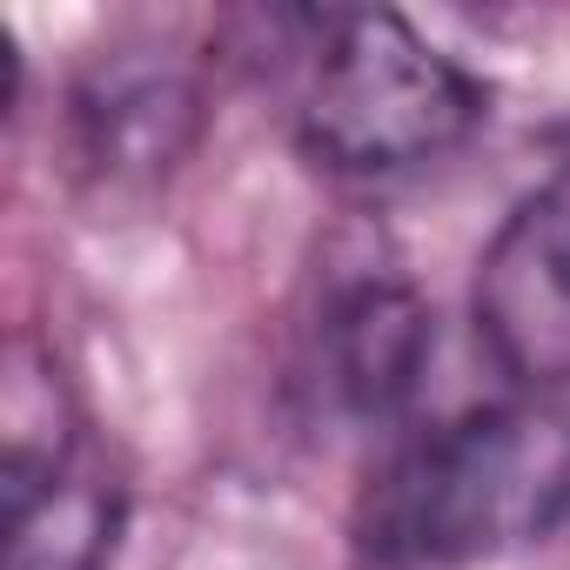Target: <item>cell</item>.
<instances>
[{
    "mask_svg": "<svg viewBox=\"0 0 570 570\" xmlns=\"http://www.w3.org/2000/svg\"><path fill=\"white\" fill-rule=\"evenodd\" d=\"M430 350H436V323L416 303V289L396 275L336 282V296L323 303L316 370H323L330 403L356 423L403 416L430 370Z\"/></svg>",
    "mask_w": 570,
    "mask_h": 570,
    "instance_id": "5",
    "label": "cell"
},
{
    "mask_svg": "<svg viewBox=\"0 0 570 570\" xmlns=\"http://www.w3.org/2000/svg\"><path fill=\"white\" fill-rule=\"evenodd\" d=\"M128 503L101 470H68L21 510H8L0 570H108Z\"/></svg>",
    "mask_w": 570,
    "mask_h": 570,
    "instance_id": "7",
    "label": "cell"
},
{
    "mask_svg": "<svg viewBox=\"0 0 570 570\" xmlns=\"http://www.w3.org/2000/svg\"><path fill=\"white\" fill-rule=\"evenodd\" d=\"M376 550L450 570L537 543L570 517V416L483 403L430 423L376 483Z\"/></svg>",
    "mask_w": 570,
    "mask_h": 570,
    "instance_id": "1",
    "label": "cell"
},
{
    "mask_svg": "<svg viewBox=\"0 0 570 570\" xmlns=\"http://www.w3.org/2000/svg\"><path fill=\"white\" fill-rule=\"evenodd\" d=\"M490 121V88L396 8L316 14L296 141L330 175H403L456 155Z\"/></svg>",
    "mask_w": 570,
    "mask_h": 570,
    "instance_id": "2",
    "label": "cell"
},
{
    "mask_svg": "<svg viewBox=\"0 0 570 570\" xmlns=\"http://www.w3.org/2000/svg\"><path fill=\"white\" fill-rule=\"evenodd\" d=\"M68 470H75V403L61 363L35 336H14L8 390H0V503L21 510Z\"/></svg>",
    "mask_w": 570,
    "mask_h": 570,
    "instance_id": "6",
    "label": "cell"
},
{
    "mask_svg": "<svg viewBox=\"0 0 570 570\" xmlns=\"http://www.w3.org/2000/svg\"><path fill=\"white\" fill-rule=\"evenodd\" d=\"M470 316L510 383H570V161L550 168L476 255Z\"/></svg>",
    "mask_w": 570,
    "mask_h": 570,
    "instance_id": "4",
    "label": "cell"
},
{
    "mask_svg": "<svg viewBox=\"0 0 570 570\" xmlns=\"http://www.w3.org/2000/svg\"><path fill=\"white\" fill-rule=\"evenodd\" d=\"M202 68L135 41L95 55L68 88V148L101 195H155L202 141Z\"/></svg>",
    "mask_w": 570,
    "mask_h": 570,
    "instance_id": "3",
    "label": "cell"
}]
</instances>
